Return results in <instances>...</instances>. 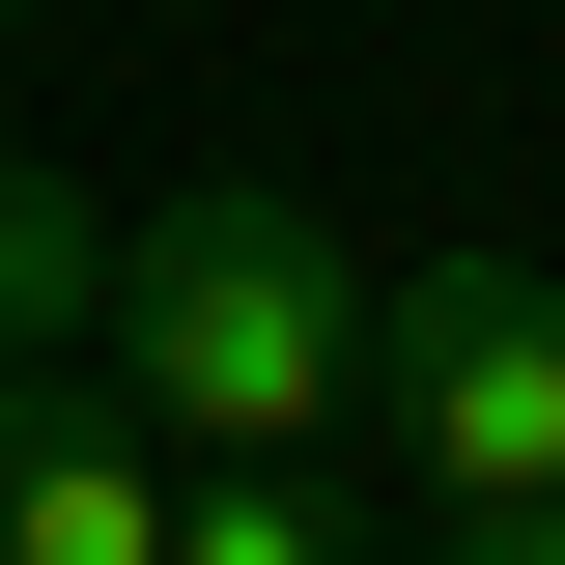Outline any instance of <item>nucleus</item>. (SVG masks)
Wrapping results in <instances>:
<instances>
[{"mask_svg":"<svg viewBox=\"0 0 565 565\" xmlns=\"http://www.w3.org/2000/svg\"><path fill=\"white\" fill-rule=\"evenodd\" d=\"M367 424L424 509H565V282L537 255H396L367 282Z\"/></svg>","mask_w":565,"mask_h":565,"instance_id":"nucleus-2","label":"nucleus"},{"mask_svg":"<svg viewBox=\"0 0 565 565\" xmlns=\"http://www.w3.org/2000/svg\"><path fill=\"white\" fill-rule=\"evenodd\" d=\"M85 282H114V226H85L57 170L0 141V367H57V340H85Z\"/></svg>","mask_w":565,"mask_h":565,"instance_id":"nucleus-5","label":"nucleus"},{"mask_svg":"<svg viewBox=\"0 0 565 565\" xmlns=\"http://www.w3.org/2000/svg\"><path fill=\"white\" fill-rule=\"evenodd\" d=\"M0 565H170V452L85 367H0Z\"/></svg>","mask_w":565,"mask_h":565,"instance_id":"nucleus-3","label":"nucleus"},{"mask_svg":"<svg viewBox=\"0 0 565 565\" xmlns=\"http://www.w3.org/2000/svg\"><path fill=\"white\" fill-rule=\"evenodd\" d=\"M170 565H396L340 509V452H170Z\"/></svg>","mask_w":565,"mask_h":565,"instance_id":"nucleus-4","label":"nucleus"},{"mask_svg":"<svg viewBox=\"0 0 565 565\" xmlns=\"http://www.w3.org/2000/svg\"><path fill=\"white\" fill-rule=\"evenodd\" d=\"M85 340L114 396H170V452H367V255L282 170H170L85 282Z\"/></svg>","mask_w":565,"mask_h":565,"instance_id":"nucleus-1","label":"nucleus"},{"mask_svg":"<svg viewBox=\"0 0 565 565\" xmlns=\"http://www.w3.org/2000/svg\"><path fill=\"white\" fill-rule=\"evenodd\" d=\"M424 565H565V509H424Z\"/></svg>","mask_w":565,"mask_h":565,"instance_id":"nucleus-6","label":"nucleus"},{"mask_svg":"<svg viewBox=\"0 0 565 565\" xmlns=\"http://www.w3.org/2000/svg\"><path fill=\"white\" fill-rule=\"evenodd\" d=\"M0 29H29V0H0Z\"/></svg>","mask_w":565,"mask_h":565,"instance_id":"nucleus-7","label":"nucleus"}]
</instances>
